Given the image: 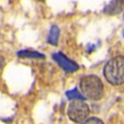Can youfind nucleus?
<instances>
[{
    "label": "nucleus",
    "mask_w": 124,
    "mask_h": 124,
    "mask_svg": "<svg viewBox=\"0 0 124 124\" xmlns=\"http://www.w3.org/2000/svg\"><path fill=\"white\" fill-rule=\"evenodd\" d=\"M81 94L90 100H100L103 96V84L98 76H85L80 80Z\"/></svg>",
    "instance_id": "2"
},
{
    "label": "nucleus",
    "mask_w": 124,
    "mask_h": 124,
    "mask_svg": "<svg viewBox=\"0 0 124 124\" xmlns=\"http://www.w3.org/2000/svg\"><path fill=\"white\" fill-rule=\"evenodd\" d=\"M40 1H45V0H40Z\"/></svg>",
    "instance_id": "11"
},
{
    "label": "nucleus",
    "mask_w": 124,
    "mask_h": 124,
    "mask_svg": "<svg viewBox=\"0 0 124 124\" xmlns=\"http://www.w3.org/2000/svg\"><path fill=\"white\" fill-rule=\"evenodd\" d=\"M124 8V0H111L109 5L104 8V12L107 14H117L121 11H123Z\"/></svg>",
    "instance_id": "5"
},
{
    "label": "nucleus",
    "mask_w": 124,
    "mask_h": 124,
    "mask_svg": "<svg viewBox=\"0 0 124 124\" xmlns=\"http://www.w3.org/2000/svg\"><path fill=\"white\" fill-rule=\"evenodd\" d=\"M103 75L113 86L124 84V56L111 58L103 68Z\"/></svg>",
    "instance_id": "1"
},
{
    "label": "nucleus",
    "mask_w": 124,
    "mask_h": 124,
    "mask_svg": "<svg viewBox=\"0 0 124 124\" xmlns=\"http://www.w3.org/2000/svg\"><path fill=\"white\" fill-rule=\"evenodd\" d=\"M3 63H5V62H3V58L1 56H0V69H1V68H2V66H3Z\"/></svg>",
    "instance_id": "10"
},
{
    "label": "nucleus",
    "mask_w": 124,
    "mask_h": 124,
    "mask_svg": "<svg viewBox=\"0 0 124 124\" xmlns=\"http://www.w3.org/2000/svg\"><path fill=\"white\" fill-rule=\"evenodd\" d=\"M19 57H25V58H44V55L34 51H20L18 52Z\"/></svg>",
    "instance_id": "6"
},
{
    "label": "nucleus",
    "mask_w": 124,
    "mask_h": 124,
    "mask_svg": "<svg viewBox=\"0 0 124 124\" xmlns=\"http://www.w3.org/2000/svg\"><path fill=\"white\" fill-rule=\"evenodd\" d=\"M66 96L70 100H84L85 99V97L77 89H73V90H70V91H67L66 92Z\"/></svg>",
    "instance_id": "8"
},
{
    "label": "nucleus",
    "mask_w": 124,
    "mask_h": 124,
    "mask_svg": "<svg viewBox=\"0 0 124 124\" xmlns=\"http://www.w3.org/2000/svg\"><path fill=\"white\" fill-rule=\"evenodd\" d=\"M90 109L84 100H71L68 105L67 114L71 121L76 123H82L89 116Z\"/></svg>",
    "instance_id": "3"
},
{
    "label": "nucleus",
    "mask_w": 124,
    "mask_h": 124,
    "mask_svg": "<svg viewBox=\"0 0 124 124\" xmlns=\"http://www.w3.org/2000/svg\"><path fill=\"white\" fill-rule=\"evenodd\" d=\"M123 36H124V32H123Z\"/></svg>",
    "instance_id": "12"
},
{
    "label": "nucleus",
    "mask_w": 124,
    "mask_h": 124,
    "mask_svg": "<svg viewBox=\"0 0 124 124\" xmlns=\"http://www.w3.org/2000/svg\"><path fill=\"white\" fill-rule=\"evenodd\" d=\"M58 36H59L58 26H56V25L52 26L51 31H49V34H48V42L52 45H57V43H58Z\"/></svg>",
    "instance_id": "7"
},
{
    "label": "nucleus",
    "mask_w": 124,
    "mask_h": 124,
    "mask_svg": "<svg viewBox=\"0 0 124 124\" xmlns=\"http://www.w3.org/2000/svg\"><path fill=\"white\" fill-rule=\"evenodd\" d=\"M81 124H103V122L97 117H90V119H87L86 121H84Z\"/></svg>",
    "instance_id": "9"
},
{
    "label": "nucleus",
    "mask_w": 124,
    "mask_h": 124,
    "mask_svg": "<svg viewBox=\"0 0 124 124\" xmlns=\"http://www.w3.org/2000/svg\"><path fill=\"white\" fill-rule=\"evenodd\" d=\"M53 58H54L55 61L57 62V64H59V66H61L65 71H67V73H75V71H77V70L79 69V66H78L75 62L70 61L69 58H67V57L64 54H62V53H56V54H54L53 55Z\"/></svg>",
    "instance_id": "4"
}]
</instances>
